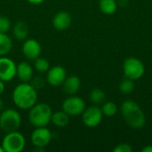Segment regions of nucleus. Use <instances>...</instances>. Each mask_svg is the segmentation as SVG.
<instances>
[{
  "instance_id": "f257e3e1",
  "label": "nucleus",
  "mask_w": 152,
  "mask_h": 152,
  "mask_svg": "<svg viewBox=\"0 0 152 152\" xmlns=\"http://www.w3.org/2000/svg\"><path fill=\"white\" fill-rule=\"evenodd\" d=\"M12 98L17 108L29 110L37 102V92L30 83L21 82L13 89Z\"/></svg>"
},
{
  "instance_id": "f03ea898",
  "label": "nucleus",
  "mask_w": 152,
  "mask_h": 152,
  "mask_svg": "<svg viewBox=\"0 0 152 152\" xmlns=\"http://www.w3.org/2000/svg\"><path fill=\"white\" fill-rule=\"evenodd\" d=\"M121 114L126 124L134 129L145 126L146 118L140 106L132 100H126L121 104Z\"/></svg>"
},
{
  "instance_id": "7ed1b4c3",
  "label": "nucleus",
  "mask_w": 152,
  "mask_h": 152,
  "mask_svg": "<svg viewBox=\"0 0 152 152\" xmlns=\"http://www.w3.org/2000/svg\"><path fill=\"white\" fill-rule=\"evenodd\" d=\"M53 110L50 105L45 102L36 103L29 109L28 111V121L35 127L47 126L52 118Z\"/></svg>"
},
{
  "instance_id": "20e7f679",
  "label": "nucleus",
  "mask_w": 152,
  "mask_h": 152,
  "mask_svg": "<svg viewBox=\"0 0 152 152\" xmlns=\"http://www.w3.org/2000/svg\"><path fill=\"white\" fill-rule=\"evenodd\" d=\"M21 125V117L20 113L13 109H6L0 113V129L7 134L18 131Z\"/></svg>"
},
{
  "instance_id": "39448f33",
  "label": "nucleus",
  "mask_w": 152,
  "mask_h": 152,
  "mask_svg": "<svg viewBox=\"0 0 152 152\" xmlns=\"http://www.w3.org/2000/svg\"><path fill=\"white\" fill-rule=\"evenodd\" d=\"M1 145L4 152H21L26 146V139L21 133L14 131L5 134Z\"/></svg>"
},
{
  "instance_id": "423d86ee",
  "label": "nucleus",
  "mask_w": 152,
  "mask_h": 152,
  "mask_svg": "<svg viewBox=\"0 0 152 152\" xmlns=\"http://www.w3.org/2000/svg\"><path fill=\"white\" fill-rule=\"evenodd\" d=\"M123 72L126 77L137 80L144 75L145 68L141 60L135 57H129L123 63Z\"/></svg>"
},
{
  "instance_id": "0eeeda50",
  "label": "nucleus",
  "mask_w": 152,
  "mask_h": 152,
  "mask_svg": "<svg viewBox=\"0 0 152 152\" xmlns=\"http://www.w3.org/2000/svg\"><path fill=\"white\" fill-rule=\"evenodd\" d=\"M30 141L36 150L44 151L52 141V133L46 126L35 127L31 133Z\"/></svg>"
},
{
  "instance_id": "6e6552de",
  "label": "nucleus",
  "mask_w": 152,
  "mask_h": 152,
  "mask_svg": "<svg viewBox=\"0 0 152 152\" xmlns=\"http://www.w3.org/2000/svg\"><path fill=\"white\" fill-rule=\"evenodd\" d=\"M86 109L85 101L75 95H70L66 98L61 104V110L69 117H76L81 115Z\"/></svg>"
},
{
  "instance_id": "1a4fd4ad",
  "label": "nucleus",
  "mask_w": 152,
  "mask_h": 152,
  "mask_svg": "<svg viewBox=\"0 0 152 152\" xmlns=\"http://www.w3.org/2000/svg\"><path fill=\"white\" fill-rule=\"evenodd\" d=\"M81 115L83 124L90 128L96 127L97 126H99L103 117L102 109L97 106H91L87 109H85Z\"/></svg>"
},
{
  "instance_id": "9d476101",
  "label": "nucleus",
  "mask_w": 152,
  "mask_h": 152,
  "mask_svg": "<svg viewBox=\"0 0 152 152\" xmlns=\"http://www.w3.org/2000/svg\"><path fill=\"white\" fill-rule=\"evenodd\" d=\"M16 64L6 56L0 57V79L2 81L10 82L16 77Z\"/></svg>"
},
{
  "instance_id": "9b49d317",
  "label": "nucleus",
  "mask_w": 152,
  "mask_h": 152,
  "mask_svg": "<svg viewBox=\"0 0 152 152\" xmlns=\"http://www.w3.org/2000/svg\"><path fill=\"white\" fill-rule=\"evenodd\" d=\"M67 77L66 69L60 65L50 67L46 72L45 80L52 86H59L62 85L65 78Z\"/></svg>"
},
{
  "instance_id": "f8f14e48",
  "label": "nucleus",
  "mask_w": 152,
  "mask_h": 152,
  "mask_svg": "<svg viewBox=\"0 0 152 152\" xmlns=\"http://www.w3.org/2000/svg\"><path fill=\"white\" fill-rule=\"evenodd\" d=\"M21 51L25 58L34 61L40 56L42 53V47L37 40L34 38H27L23 41Z\"/></svg>"
},
{
  "instance_id": "ddd939ff",
  "label": "nucleus",
  "mask_w": 152,
  "mask_h": 152,
  "mask_svg": "<svg viewBox=\"0 0 152 152\" xmlns=\"http://www.w3.org/2000/svg\"><path fill=\"white\" fill-rule=\"evenodd\" d=\"M72 22V17L66 11H60L53 18V26L56 30L62 31L67 29Z\"/></svg>"
},
{
  "instance_id": "4468645a",
  "label": "nucleus",
  "mask_w": 152,
  "mask_h": 152,
  "mask_svg": "<svg viewBox=\"0 0 152 152\" xmlns=\"http://www.w3.org/2000/svg\"><path fill=\"white\" fill-rule=\"evenodd\" d=\"M34 76V68L27 61H21L16 66V77L20 82L29 83Z\"/></svg>"
},
{
  "instance_id": "2eb2a0df",
  "label": "nucleus",
  "mask_w": 152,
  "mask_h": 152,
  "mask_svg": "<svg viewBox=\"0 0 152 152\" xmlns=\"http://www.w3.org/2000/svg\"><path fill=\"white\" fill-rule=\"evenodd\" d=\"M81 87V80L78 77L72 75L69 77H67L62 83V88L63 91L69 94V95H74L76 94Z\"/></svg>"
},
{
  "instance_id": "dca6fc26",
  "label": "nucleus",
  "mask_w": 152,
  "mask_h": 152,
  "mask_svg": "<svg viewBox=\"0 0 152 152\" xmlns=\"http://www.w3.org/2000/svg\"><path fill=\"white\" fill-rule=\"evenodd\" d=\"M12 36L18 41H24L28 38L29 28L26 22L24 21H17L12 27Z\"/></svg>"
},
{
  "instance_id": "f3484780",
  "label": "nucleus",
  "mask_w": 152,
  "mask_h": 152,
  "mask_svg": "<svg viewBox=\"0 0 152 152\" xmlns=\"http://www.w3.org/2000/svg\"><path fill=\"white\" fill-rule=\"evenodd\" d=\"M51 122L57 127H65L69 122V116L61 110L53 113Z\"/></svg>"
},
{
  "instance_id": "a211bd4d",
  "label": "nucleus",
  "mask_w": 152,
  "mask_h": 152,
  "mask_svg": "<svg viewBox=\"0 0 152 152\" xmlns=\"http://www.w3.org/2000/svg\"><path fill=\"white\" fill-rule=\"evenodd\" d=\"M12 47V40L7 33H0V57L6 56Z\"/></svg>"
},
{
  "instance_id": "6ab92c4d",
  "label": "nucleus",
  "mask_w": 152,
  "mask_h": 152,
  "mask_svg": "<svg viewBox=\"0 0 152 152\" xmlns=\"http://www.w3.org/2000/svg\"><path fill=\"white\" fill-rule=\"evenodd\" d=\"M100 10L105 14H113L118 8V3L116 0H100Z\"/></svg>"
},
{
  "instance_id": "aec40b11",
  "label": "nucleus",
  "mask_w": 152,
  "mask_h": 152,
  "mask_svg": "<svg viewBox=\"0 0 152 152\" xmlns=\"http://www.w3.org/2000/svg\"><path fill=\"white\" fill-rule=\"evenodd\" d=\"M33 68L39 73H46L47 70L50 69V62L46 58L38 57L34 60V66Z\"/></svg>"
},
{
  "instance_id": "412c9836",
  "label": "nucleus",
  "mask_w": 152,
  "mask_h": 152,
  "mask_svg": "<svg viewBox=\"0 0 152 152\" xmlns=\"http://www.w3.org/2000/svg\"><path fill=\"white\" fill-rule=\"evenodd\" d=\"M90 100L94 104H101L105 100V93L100 88H94L90 93Z\"/></svg>"
},
{
  "instance_id": "4be33fe9",
  "label": "nucleus",
  "mask_w": 152,
  "mask_h": 152,
  "mask_svg": "<svg viewBox=\"0 0 152 152\" xmlns=\"http://www.w3.org/2000/svg\"><path fill=\"white\" fill-rule=\"evenodd\" d=\"M134 80L126 77L119 86V90L123 94H128L130 93H132L134 91Z\"/></svg>"
},
{
  "instance_id": "5701e85b",
  "label": "nucleus",
  "mask_w": 152,
  "mask_h": 152,
  "mask_svg": "<svg viewBox=\"0 0 152 152\" xmlns=\"http://www.w3.org/2000/svg\"><path fill=\"white\" fill-rule=\"evenodd\" d=\"M102 111L107 117H113L118 111V106L113 102H107L103 104Z\"/></svg>"
},
{
  "instance_id": "b1692460",
  "label": "nucleus",
  "mask_w": 152,
  "mask_h": 152,
  "mask_svg": "<svg viewBox=\"0 0 152 152\" xmlns=\"http://www.w3.org/2000/svg\"><path fill=\"white\" fill-rule=\"evenodd\" d=\"M11 26V20L7 17L0 15V33H7V31L10 30Z\"/></svg>"
},
{
  "instance_id": "393cba45",
  "label": "nucleus",
  "mask_w": 152,
  "mask_h": 152,
  "mask_svg": "<svg viewBox=\"0 0 152 152\" xmlns=\"http://www.w3.org/2000/svg\"><path fill=\"white\" fill-rule=\"evenodd\" d=\"M45 82H46V80H45V78H43L42 77H40V76H36V77H34V76H33V77H32V79L30 80L29 83L31 84V86H32L34 88H36V89L37 90V89H41V88L45 86Z\"/></svg>"
},
{
  "instance_id": "a878e982",
  "label": "nucleus",
  "mask_w": 152,
  "mask_h": 152,
  "mask_svg": "<svg viewBox=\"0 0 152 152\" xmlns=\"http://www.w3.org/2000/svg\"><path fill=\"white\" fill-rule=\"evenodd\" d=\"M133 149L128 143H119L118 144L114 150L113 152H132Z\"/></svg>"
},
{
  "instance_id": "bb28decb",
  "label": "nucleus",
  "mask_w": 152,
  "mask_h": 152,
  "mask_svg": "<svg viewBox=\"0 0 152 152\" xmlns=\"http://www.w3.org/2000/svg\"><path fill=\"white\" fill-rule=\"evenodd\" d=\"M45 0H27V2H28L29 4H36V5H38V4H41L45 2Z\"/></svg>"
},
{
  "instance_id": "cd10ccee",
  "label": "nucleus",
  "mask_w": 152,
  "mask_h": 152,
  "mask_svg": "<svg viewBox=\"0 0 152 152\" xmlns=\"http://www.w3.org/2000/svg\"><path fill=\"white\" fill-rule=\"evenodd\" d=\"M4 88H5V86H4V81H2L1 79H0V95L4 93Z\"/></svg>"
},
{
  "instance_id": "c85d7f7f",
  "label": "nucleus",
  "mask_w": 152,
  "mask_h": 152,
  "mask_svg": "<svg viewBox=\"0 0 152 152\" xmlns=\"http://www.w3.org/2000/svg\"><path fill=\"white\" fill-rule=\"evenodd\" d=\"M142 152H152V145H148L142 149Z\"/></svg>"
},
{
  "instance_id": "c756f323",
  "label": "nucleus",
  "mask_w": 152,
  "mask_h": 152,
  "mask_svg": "<svg viewBox=\"0 0 152 152\" xmlns=\"http://www.w3.org/2000/svg\"><path fill=\"white\" fill-rule=\"evenodd\" d=\"M117 3H118V4H120V5L124 6L128 3V0H118Z\"/></svg>"
},
{
  "instance_id": "7c9ffc66",
  "label": "nucleus",
  "mask_w": 152,
  "mask_h": 152,
  "mask_svg": "<svg viewBox=\"0 0 152 152\" xmlns=\"http://www.w3.org/2000/svg\"><path fill=\"white\" fill-rule=\"evenodd\" d=\"M3 109H4V101H3V99L0 97V111H2Z\"/></svg>"
},
{
  "instance_id": "2f4dec72",
  "label": "nucleus",
  "mask_w": 152,
  "mask_h": 152,
  "mask_svg": "<svg viewBox=\"0 0 152 152\" xmlns=\"http://www.w3.org/2000/svg\"><path fill=\"white\" fill-rule=\"evenodd\" d=\"M0 152H4V148L2 147V145L0 146Z\"/></svg>"
},
{
  "instance_id": "473e14b6",
  "label": "nucleus",
  "mask_w": 152,
  "mask_h": 152,
  "mask_svg": "<svg viewBox=\"0 0 152 152\" xmlns=\"http://www.w3.org/2000/svg\"><path fill=\"white\" fill-rule=\"evenodd\" d=\"M0 131H1V129H0Z\"/></svg>"
}]
</instances>
